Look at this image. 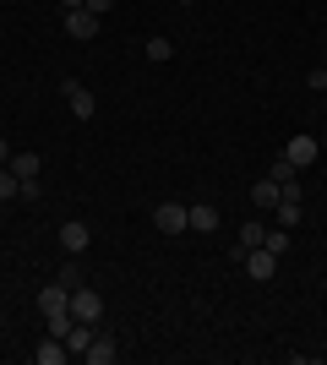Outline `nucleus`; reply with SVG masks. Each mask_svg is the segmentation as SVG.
<instances>
[{
	"instance_id": "9",
	"label": "nucleus",
	"mask_w": 327,
	"mask_h": 365,
	"mask_svg": "<svg viewBox=\"0 0 327 365\" xmlns=\"http://www.w3.org/2000/svg\"><path fill=\"white\" fill-rule=\"evenodd\" d=\"M33 360H38V365H66V360H71V349H66V338H55V333H49V338H38Z\"/></svg>"
},
{
	"instance_id": "16",
	"label": "nucleus",
	"mask_w": 327,
	"mask_h": 365,
	"mask_svg": "<svg viewBox=\"0 0 327 365\" xmlns=\"http://www.w3.org/2000/svg\"><path fill=\"white\" fill-rule=\"evenodd\" d=\"M22 197V180H16L11 169H0V202H16Z\"/></svg>"
},
{
	"instance_id": "12",
	"label": "nucleus",
	"mask_w": 327,
	"mask_h": 365,
	"mask_svg": "<svg viewBox=\"0 0 327 365\" xmlns=\"http://www.w3.org/2000/svg\"><path fill=\"white\" fill-rule=\"evenodd\" d=\"M251 207H262V213L279 207V180H273V175H262V180L251 185Z\"/></svg>"
},
{
	"instance_id": "3",
	"label": "nucleus",
	"mask_w": 327,
	"mask_h": 365,
	"mask_svg": "<svg viewBox=\"0 0 327 365\" xmlns=\"http://www.w3.org/2000/svg\"><path fill=\"white\" fill-rule=\"evenodd\" d=\"M240 257H246V273L256 278V284H267V278L279 273V251H267V245H251V251H240Z\"/></svg>"
},
{
	"instance_id": "10",
	"label": "nucleus",
	"mask_w": 327,
	"mask_h": 365,
	"mask_svg": "<svg viewBox=\"0 0 327 365\" xmlns=\"http://www.w3.org/2000/svg\"><path fill=\"white\" fill-rule=\"evenodd\" d=\"M186 229H197V235H213V229H218V207H213V202H197V207H186Z\"/></svg>"
},
{
	"instance_id": "22",
	"label": "nucleus",
	"mask_w": 327,
	"mask_h": 365,
	"mask_svg": "<svg viewBox=\"0 0 327 365\" xmlns=\"http://www.w3.org/2000/svg\"><path fill=\"white\" fill-rule=\"evenodd\" d=\"M6 158H11V148H6V137H0V169H6Z\"/></svg>"
},
{
	"instance_id": "2",
	"label": "nucleus",
	"mask_w": 327,
	"mask_h": 365,
	"mask_svg": "<svg viewBox=\"0 0 327 365\" xmlns=\"http://www.w3.org/2000/svg\"><path fill=\"white\" fill-rule=\"evenodd\" d=\"M284 158H289L295 169H311L316 158H322V142H316L311 131H295V137H289V148H284Z\"/></svg>"
},
{
	"instance_id": "4",
	"label": "nucleus",
	"mask_w": 327,
	"mask_h": 365,
	"mask_svg": "<svg viewBox=\"0 0 327 365\" xmlns=\"http://www.w3.org/2000/svg\"><path fill=\"white\" fill-rule=\"evenodd\" d=\"M88 245H93V229L82 224V218H66V224H61V251H66V257H82Z\"/></svg>"
},
{
	"instance_id": "1",
	"label": "nucleus",
	"mask_w": 327,
	"mask_h": 365,
	"mask_svg": "<svg viewBox=\"0 0 327 365\" xmlns=\"http://www.w3.org/2000/svg\"><path fill=\"white\" fill-rule=\"evenodd\" d=\"M71 317H77V322H93V327H98V322H104V294H98L93 284L71 289Z\"/></svg>"
},
{
	"instance_id": "8",
	"label": "nucleus",
	"mask_w": 327,
	"mask_h": 365,
	"mask_svg": "<svg viewBox=\"0 0 327 365\" xmlns=\"http://www.w3.org/2000/svg\"><path fill=\"white\" fill-rule=\"evenodd\" d=\"M153 224L164 229V235H186V207H180V202H158Z\"/></svg>"
},
{
	"instance_id": "18",
	"label": "nucleus",
	"mask_w": 327,
	"mask_h": 365,
	"mask_svg": "<svg viewBox=\"0 0 327 365\" xmlns=\"http://www.w3.org/2000/svg\"><path fill=\"white\" fill-rule=\"evenodd\" d=\"M267 175H273V180L284 185V180H295L300 169H295V164H289V158H284V153H279V158H273V169H267Z\"/></svg>"
},
{
	"instance_id": "7",
	"label": "nucleus",
	"mask_w": 327,
	"mask_h": 365,
	"mask_svg": "<svg viewBox=\"0 0 327 365\" xmlns=\"http://www.w3.org/2000/svg\"><path fill=\"white\" fill-rule=\"evenodd\" d=\"M33 305H38L44 317H61V311H71V289H61V284H44Z\"/></svg>"
},
{
	"instance_id": "5",
	"label": "nucleus",
	"mask_w": 327,
	"mask_h": 365,
	"mask_svg": "<svg viewBox=\"0 0 327 365\" xmlns=\"http://www.w3.org/2000/svg\"><path fill=\"white\" fill-rule=\"evenodd\" d=\"M98 28H104V16H93L88 6L66 11V33H71V38H82V44H88V38H98Z\"/></svg>"
},
{
	"instance_id": "11",
	"label": "nucleus",
	"mask_w": 327,
	"mask_h": 365,
	"mask_svg": "<svg viewBox=\"0 0 327 365\" xmlns=\"http://www.w3.org/2000/svg\"><path fill=\"white\" fill-rule=\"evenodd\" d=\"M115 354H120V349H115V338H109V333H93V344L82 349V360H88V365H115Z\"/></svg>"
},
{
	"instance_id": "14",
	"label": "nucleus",
	"mask_w": 327,
	"mask_h": 365,
	"mask_svg": "<svg viewBox=\"0 0 327 365\" xmlns=\"http://www.w3.org/2000/svg\"><path fill=\"white\" fill-rule=\"evenodd\" d=\"M267 240V224L262 218H246V224H240V251H251V245H262Z\"/></svg>"
},
{
	"instance_id": "15",
	"label": "nucleus",
	"mask_w": 327,
	"mask_h": 365,
	"mask_svg": "<svg viewBox=\"0 0 327 365\" xmlns=\"http://www.w3.org/2000/svg\"><path fill=\"white\" fill-rule=\"evenodd\" d=\"M55 284H61V289H82V273H77V257H71V262H61V273H55Z\"/></svg>"
},
{
	"instance_id": "19",
	"label": "nucleus",
	"mask_w": 327,
	"mask_h": 365,
	"mask_svg": "<svg viewBox=\"0 0 327 365\" xmlns=\"http://www.w3.org/2000/svg\"><path fill=\"white\" fill-rule=\"evenodd\" d=\"M267 251H279V257H284V251H289V229H267Z\"/></svg>"
},
{
	"instance_id": "23",
	"label": "nucleus",
	"mask_w": 327,
	"mask_h": 365,
	"mask_svg": "<svg viewBox=\"0 0 327 365\" xmlns=\"http://www.w3.org/2000/svg\"><path fill=\"white\" fill-rule=\"evenodd\" d=\"M77 6H82V0H61V11H77Z\"/></svg>"
},
{
	"instance_id": "24",
	"label": "nucleus",
	"mask_w": 327,
	"mask_h": 365,
	"mask_svg": "<svg viewBox=\"0 0 327 365\" xmlns=\"http://www.w3.org/2000/svg\"><path fill=\"white\" fill-rule=\"evenodd\" d=\"M175 6H197V0H175Z\"/></svg>"
},
{
	"instance_id": "20",
	"label": "nucleus",
	"mask_w": 327,
	"mask_h": 365,
	"mask_svg": "<svg viewBox=\"0 0 327 365\" xmlns=\"http://www.w3.org/2000/svg\"><path fill=\"white\" fill-rule=\"evenodd\" d=\"M82 6H88L93 16H109V11H115V0H82Z\"/></svg>"
},
{
	"instance_id": "21",
	"label": "nucleus",
	"mask_w": 327,
	"mask_h": 365,
	"mask_svg": "<svg viewBox=\"0 0 327 365\" xmlns=\"http://www.w3.org/2000/svg\"><path fill=\"white\" fill-rule=\"evenodd\" d=\"M306 88H316V93H327V66H322V71H311V82H306Z\"/></svg>"
},
{
	"instance_id": "17",
	"label": "nucleus",
	"mask_w": 327,
	"mask_h": 365,
	"mask_svg": "<svg viewBox=\"0 0 327 365\" xmlns=\"http://www.w3.org/2000/svg\"><path fill=\"white\" fill-rule=\"evenodd\" d=\"M170 55H175V44H170V38H147V61H153V66H164Z\"/></svg>"
},
{
	"instance_id": "6",
	"label": "nucleus",
	"mask_w": 327,
	"mask_h": 365,
	"mask_svg": "<svg viewBox=\"0 0 327 365\" xmlns=\"http://www.w3.org/2000/svg\"><path fill=\"white\" fill-rule=\"evenodd\" d=\"M66 104H71V115H77V120H93V115H98V98L82 88V82H66Z\"/></svg>"
},
{
	"instance_id": "13",
	"label": "nucleus",
	"mask_w": 327,
	"mask_h": 365,
	"mask_svg": "<svg viewBox=\"0 0 327 365\" xmlns=\"http://www.w3.org/2000/svg\"><path fill=\"white\" fill-rule=\"evenodd\" d=\"M6 169H11L16 180H38V153H11V158H6Z\"/></svg>"
}]
</instances>
